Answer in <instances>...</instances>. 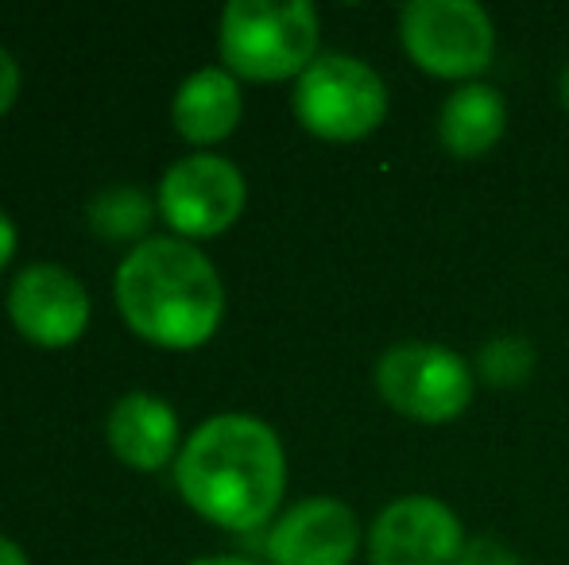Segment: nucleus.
Returning a JSON list of instances; mask_svg holds the SVG:
<instances>
[{
	"mask_svg": "<svg viewBox=\"0 0 569 565\" xmlns=\"http://www.w3.org/2000/svg\"><path fill=\"white\" fill-rule=\"evenodd\" d=\"M174 484L202 519L252 531L276 515L287 488V457L276 430L252 415L206 418L182 442Z\"/></svg>",
	"mask_w": 569,
	"mask_h": 565,
	"instance_id": "obj_1",
	"label": "nucleus"
},
{
	"mask_svg": "<svg viewBox=\"0 0 569 565\" xmlns=\"http://www.w3.org/2000/svg\"><path fill=\"white\" fill-rule=\"evenodd\" d=\"M117 310L136 337L159 349H198L218 333L226 286L202 249L182 236H148L117 268Z\"/></svg>",
	"mask_w": 569,
	"mask_h": 565,
	"instance_id": "obj_2",
	"label": "nucleus"
},
{
	"mask_svg": "<svg viewBox=\"0 0 569 565\" xmlns=\"http://www.w3.org/2000/svg\"><path fill=\"white\" fill-rule=\"evenodd\" d=\"M221 59L248 82L299 78L318 59V12L307 0H232L221 12Z\"/></svg>",
	"mask_w": 569,
	"mask_h": 565,
	"instance_id": "obj_3",
	"label": "nucleus"
},
{
	"mask_svg": "<svg viewBox=\"0 0 569 565\" xmlns=\"http://www.w3.org/2000/svg\"><path fill=\"white\" fill-rule=\"evenodd\" d=\"M291 109L310 137L365 140L388 117V85L352 54H318L295 82Z\"/></svg>",
	"mask_w": 569,
	"mask_h": 565,
	"instance_id": "obj_4",
	"label": "nucleus"
},
{
	"mask_svg": "<svg viewBox=\"0 0 569 565\" xmlns=\"http://www.w3.org/2000/svg\"><path fill=\"white\" fill-rule=\"evenodd\" d=\"M399 39L435 78H477L496 54L492 20L472 0H411L399 12Z\"/></svg>",
	"mask_w": 569,
	"mask_h": 565,
	"instance_id": "obj_5",
	"label": "nucleus"
},
{
	"mask_svg": "<svg viewBox=\"0 0 569 565\" xmlns=\"http://www.w3.org/2000/svg\"><path fill=\"white\" fill-rule=\"evenodd\" d=\"M376 392L415 423H450L472 403V369L465 356L427 341H407L380 356Z\"/></svg>",
	"mask_w": 569,
	"mask_h": 565,
	"instance_id": "obj_6",
	"label": "nucleus"
},
{
	"mask_svg": "<svg viewBox=\"0 0 569 565\" xmlns=\"http://www.w3.org/2000/svg\"><path fill=\"white\" fill-rule=\"evenodd\" d=\"M244 174L226 155H187L159 182V218L187 236H218L244 213Z\"/></svg>",
	"mask_w": 569,
	"mask_h": 565,
	"instance_id": "obj_7",
	"label": "nucleus"
},
{
	"mask_svg": "<svg viewBox=\"0 0 569 565\" xmlns=\"http://www.w3.org/2000/svg\"><path fill=\"white\" fill-rule=\"evenodd\" d=\"M8 317L23 341L39 349H67L90 325V294L62 264H31L12 280Z\"/></svg>",
	"mask_w": 569,
	"mask_h": 565,
	"instance_id": "obj_8",
	"label": "nucleus"
},
{
	"mask_svg": "<svg viewBox=\"0 0 569 565\" xmlns=\"http://www.w3.org/2000/svg\"><path fill=\"white\" fill-rule=\"evenodd\" d=\"M465 551L461 523L442 500L403 496L376 515L368 531L372 565H453Z\"/></svg>",
	"mask_w": 569,
	"mask_h": 565,
	"instance_id": "obj_9",
	"label": "nucleus"
},
{
	"mask_svg": "<svg viewBox=\"0 0 569 565\" xmlns=\"http://www.w3.org/2000/svg\"><path fill=\"white\" fill-rule=\"evenodd\" d=\"M360 527L349 504L315 496L295 504L268 535L271 565H349L357 558Z\"/></svg>",
	"mask_w": 569,
	"mask_h": 565,
	"instance_id": "obj_10",
	"label": "nucleus"
},
{
	"mask_svg": "<svg viewBox=\"0 0 569 565\" xmlns=\"http://www.w3.org/2000/svg\"><path fill=\"white\" fill-rule=\"evenodd\" d=\"M109 450L136 473H159L179 450V415L167 400L148 392H128L113 403L106 423Z\"/></svg>",
	"mask_w": 569,
	"mask_h": 565,
	"instance_id": "obj_11",
	"label": "nucleus"
},
{
	"mask_svg": "<svg viewBox=\"0 0 569 565\" xmlns=\"http://www.w3.org/2000/svg\"><path fill=\"white\" fill-rule=\"evenodd\" d=\"M240 85L229 70L206 67L194 70L187 82L179 85L171 105V121L182 140L190 143H218L226 140L240 124Z\"/></svg>",
	"mask_w": 569,
	"mask_h": 565,
	"instance_id": "obj_12",
	"label": "nucleus"
},
{
	"mask_svg": "<svg viewBox=\"0 0 569 565\" xmlns=\"http://www.w3.org/2000/svg\"><path fill=\"white\" fill-rule=\"evenodd\" d=\"M508 129V105L503 93L485 82H469L446 98L438 113V137L457 159H477L500 143Z\"/></svg>",
	"mask_w": 569,
	"mask_h": 565,
	"instance_id": "obj_13",
	"label": "nucleus"
},
{
	"mask_svg": "<svg viewBox=\"0 0 569 565\" xmlns=\"http://www.w3.org/2000/svg\"><path fill=\"white\" fill-rule=\"evenodd\" d=\"M151 198L140 186H106L90 202V225L106 241H140L151 225Z\"/></svg>",
	"mask_w": 569,
	"mask_h": 565,
	"instance_id": "obj_14",
	"label": "nucleus"
},
{
	"mask_svg": "<svg viewBox=\"0 0 569 565\" xmlns=\"http://www.w3.org/2000/svg\"><path fill=\"white\" fill-rule=\"evenodd\" d=\"M477 369L492 387H519L535 372V349L527 337H492L480 349Z\"/></svg>",
	"mask_w": 569,
	"mask_h": 565,
	"instance_id": "obj_15",
	"label": "nucleus"
},
{
	"mask_svg": "<svg viewBox=\"0 0 569 565\" xmlns=\"http://www.w3.org/2000/svg\"><path fill=\"white\" fill-rule=\"evenodd\" d=\"M453 565H523V562L503 543H496V538H472V543H465L461 558Z\"/></svg>",
	"mask_w": 569,
	"mask_h": 565,
	"instance_id": "obj_16",
	"label": "nucleus"
},
{
	"mask_svg": "<svg viewBox=\"0 0 569 565\" xmlns=\"http://www.w3.org/2000/svg\"><path fill=\"white\" fill-rule=\"evenodd\" d=\"M16 93H20V62L0 47V117L16 105Z\"/></svg>",
	"mask_w": 569,
	"mask_h": 565,
	"instance_id": "obj_17",
	"label": "nucleus"
},
{
	"mask_svg": "<svg viewBox=\"0 0 569 565\" xmlns=\"http://www.w3.org/2000/svg\"><path fill=\"white\" fill-rule=\"evenodd\" d=\"M12 256H16V225L8 221V213L0 210V272H4Z\"/></svg>",
	"mask_w": 569,
	"mask_h": 565,
	"instance_id": "obj_18",
	"label": "nucleus"
},
{
	"mask_svg": "<svg viewBox=\"0 0 569 565\" xmlns=\"http://www.w3.org/2000/svg\"><path fill=\"white\" fill-rule=\"evenodd\" d=\"M0 565H31V562H28V554L12 543V538L0 535Z\"/></svg>",
	"mask_w": 569,
	"mask_h": 565,
	"instance_id": "obj_19",
	"label": "nucleus"
},
{
	"mask_svg": "<svg viewBox=\"0 0 569 565\" xmlns=\"http://www.w3.org/2000/svg\"><path fill=\"white\" fill-rule=\"evenodd\" d=\"M190 565H256V562H248V558H198Z\"/></svg>",
	"mask_w": 569,
	"mask_h": 565,
	"instance_id": "obj_20",
	"label": "nucleus"
},
{
	"mask_svg": "<svg viewBox=\"0 0 569 565\" xmlns=\"http://www.w3.org/2000/svg\"><path fill=\"white\" fill-rule=\"evenodd\" d=\"M562 105H566V113H569V67H566V74H562Z\"/></svg>",
	"mask_w": 569,
	"mask_h": 565,
	"instance_id": "obj_21",
	"label": "nucleus"
}]
</instances>
